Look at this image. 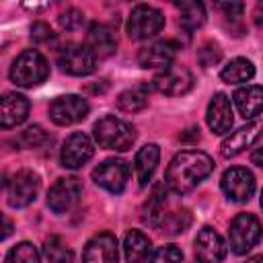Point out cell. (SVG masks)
Listing matches in <instances>:
<instances>
[{"label":"cell","mask_w":263,"mask_h":263,"mask_svg":"<svg viewBox=\"0 0 263 263\" xmlns=\"http://www.w3.org/2000/svg\"><path fill=\"white\" fill-rule=\"evenodd\" d=\"M214 171V160L201 150L179 152L164 173V183L175 193H189Z\"/></svg>","instance_id":"1"},{"label":"cell","mask_w":263,"mask_h":263,"mask_svg":"<svg viewBox=\"0 0 263 263\" xmlns=\"http://www.w3.org/2000/svg\"><path fill=\"white\" fill-rule=\"evenodd\" d=\"M92 134H95V140L101 148H107V150H119V152H125L132 148V144L136 142V129L115 117V115H105L101 117L95 127H92Z\"/></svg>","instance_id":"2"},{"label":"cell","mask_w":263,"mask_h":263,"mask_svg":"<svg viewBox=\"0 0 263 263\" xmlns=\"http://www.w3.org/2000/svg\"><path fill=\"white\" fill-rule=\"evenodd\" d=\"M49 76V64L37 49H25L10 66V80L16 86H37Z\"/></svg>","instance_id":"3"},{"label":"cell","mask_w":263,"mask_h":263,"mask_svg":"<svg viewBox=\"0 0 263 263\" xmlns=\"http://www.w3.org/2000/svg\"><path fill=\"white\" fill-rule=\"evenodd\" d=\"M164 27V16L158 8L148 6V4H138L134 6L129 18H127V35L136 41L150 39L158 35Z\"/></svg>","instance_id":"4"},{"label":"cell","mask_w":263,"mask_h":263,"mask_svg":"<svg viewBox=\"0 0 263 263\" xmlns=\"http://www.w3.org/2000/svg\"><path fill=\"white\" fill-rule=\"evenodd\" d=\"M261 222L253 214H238L230 222V249L236 255H245L261 240Z\"/></svg>","instance_id":"5"},{"label":"cell","mask_w":263,"mask_h":263,"mask_svg":"<svg viewBox=\"0 0 263 263\" xmlns=\"http://www.w3.org/2000/svg\"><path fill=\"white\" fill-rule=\"evenodd\" d=\"M58 66L70 76H88L97 68V58L86 45L68 43L58 53Z\"/></svg>","instance_id":"6"},{"label":"cell","mask_w":263,"mask_h":263,"mask_svg":"<svg viewBox=\"0 0 263 263\" xmlns=\"http://www.w3.org/2000/svg\"><path fill=\"white\" fill-rule=\"evenodd\" d=\"M92 181L109 193H121L129 181V164L123 158H107L92 171Z\"/></svg>","instance_id":"7"},{"label":"cell","mask_w":263,"mask_h":263,"mask_svg":"<svg viewBox=\"0 0 263 263\" xmlns=\"http://www.w3.org/2000/svg\"><path fill=\"white\" fill-rule=\"evenodd\" d=\"M220 185H222V191L226 193V197L236 203L249 201L255 193V177L245 166H230L222 175Z\"/></svg>","instance_id":"8"},{"label":"cell","mask_w":263,"mask_h":263,"mask_svg":"<svg viewBox=\"0 0 263 263\" xmlns=\"http://www.w3.org/2000/svg\"><path fill=\"white\" fill-rule=\"evenodd\" d=\"M39 191V179L33 171H18L10 177V181L6 183V197H8V205L12 208H25L31 201H35Z\"/></svg>","instance_id":"9"},{"label":"cell","mask_w":263,"mask_h":263,"mask_svg":"<svg viewBox=\"0 0 263 263\" xmlns=\"http://www.w3.org/2000/svg\"><path fill=\"white\" fill-rule=\"evenodd\" d=\"M88 115V103L86 99L78 95H64L51 101L49 105V117L58 125H72L82 121Z\"/></svg>","instance_id":"10"},{"label":"cell","mask_w":263,"mask_h":263,"mask_svg":"<svg viewBox=\"0 0 263 263\" xmlns=\"http://www.w3.org/2000/svg\"><path fill=\"white\" fill-rule=\"evenodd\" d=\"M82 193V183L78 177H66V179H58L49 193H47V205L51 212L55 214H64L68 210H72L78 203V197Z\"/></svg>","instance_id":"11"},{"label":"cell","mask_w":263,"mask_h":263,"mask_svg":"<svg viewBox=\"0 0 263 263\" xmlns=\"http://www.w3.org/2000/svg\"><path fill=\"white\" fill-rule=\"evenodd\" d=\"M92 154H95V146L90 138L82 132H74L72 136H68V140L62 146L60 162L66 168H80L92 158Z\"/></svg>","instance_id":"12"},{"label":"cell","mask_w":263,"mask_h":263,"mask_svg":"<svg viewBox=\"0 0 263 263\" xmlns=\"http://www.w3.org/2000/svg\"><path fill=\"white\" fill-rule=\"evenodd\" d=\"M152 86L162 95L179 97V95H185V92L191 90L193 74L183 66H171V68H166V70H162L160 74L154 76Z\"/></svg>","instance_id":"13"},{"label":"cell","mask_w":263,"mask_h":263,"mask_svg":"<svg viewBox=\"0 0 263 263\" xmlns=\"http://www.w3.org/2000/svg\"><path fill=\"white\" fill-rule=\"evenodd\" d=\"M263 134V121H249L247 125L238 127L236 132L228 134L224 140H222V146H220V152L224 158H232L236 154H240L242 150L251 148Z\"/></svg>","instance_id":"14"},{"label":"cell","mask_w":263,"mask_h":263,"mask_svg":"<svg viewBox=\"0 0 263 263\" xmlns=\"http://www.w3.org/2000/svg\"><path fill=\"white\" fill-rule=\"evenodd\" d=\"M193 251L199 263H220L226 257V242L224 238L210 226H203L193 242Z\"/></svg>","instance_id":"15"},{"label":"cell","mask_w":263,"mask_h":263,"mask_svg":"<svg viewBox=\"0 0 263 263\" xmlns=\"http://www.w3.org/2000/svg\"><path fill=\"white\" fill-rule=\"evenodd\" d=\"M117 261H119L117 238L111 232L95 234L82 251V263H117Z\"/></svg>","instance_id":"16"},{"label":"cell","mask_w":263,"mask_h":263,"mask_svg":"<svg viewBox=\"0 0 263 263\" xmlns=\"http://www.w3.org/2000/svg\"><path fill=\"white\" fill-rule=\"evenodd\" d=\"M177 55V43L175 41H154L146 47L140 49L138 53V62L142 68H150V70H156V68H171L173 60Z\"/></svg>","instance_id":"17"},{"label":"cell","mask_w":263,"mask_h":263,"mask_svg":"<svg viewBox=\"0 0 263 263\" xmlns=\"http://www.w3.org/2000/svg\"><path fill=\"white\" fill-rule=\"evenodd\" d=\"M232 107H230V99L224 92H216L208 105L205 111V121L210 125V129L214 134H226L232 127Z\"/></svg>","instance_id":"18"},{"label":"cell","mask_w":263,"mask_h":263,"mask_svg":"<svg viewBox=\"0 0 263 263\" xmlns=\"http://www.w3.org/2000/svg\"><path fill=\"white\" fill-rule=\"evenodd\" d=\"M29 101L27 97L18 92H6L0 101V125L2 127H14L21 125L29 115Z\"/></svg>","instance_id":"19"},{"label":"cell","mask_w":263,"mask_h":263,"mask_svg":"<svg viewBox=\"0 0 263 263\" xmlns=\"http://www.w3.org/2000/svg\"><path fill=\"white\" fill-rule=\"evenodd\" d=\"M86 47L92 51L95 58L103 60V58H109L115 53V37L111 33V29L103 23H92L88 27V33H86Z\"/></svg>","instance_id":"20"},{"label":"cell","mask_w":263,"mask_h":263,"mask_svg":"<svg viewBox=\"0 0 263 263\" xmlns=\"http://www.w3.org/2000/svg\"><path fill=\"white\" fill-rule=\"evenodd\" d=\"M232 99H234L238 113L245 119H253V117L263 113V86H257V84L240 86L232 95Z\"/></svg>","instance_id":"21"},{"label":"cell","mask_w":263,"mask_h":263,"mask_svg":"<svg viewBox=\"0 0 263 263\" xmlns=\"http://www.w3.org/2000/svg\"><path fill=\"white\" fill-rule=\"evenodd\" d=\"M123 253L127 263H146L152 253V242L144 232L129 230L123 240Z\"/></svg>","instance_id":"22"},{"label":"cell","mask_w":263,"mask_h":263,"mask_svg":"<svg viewBox=\"0 0 263 263\" xmlns=\"http://www.w3.org/2000/svg\"><path fill=\"white\" fill-rule=\"evenodd\" d=\"M158 160H160V150L156 144H146L138 150L136 154V173H138V181H140V187H146L158 166Z\"/></svg>","instance_id":"23"},{"label":"cell","mask_w":263,"mask_h":263,"mask_svg":"<svg viewBox=\"0 0 263 263\" xmlns=\"http://www.w3.org/2000/svg\"><path fill=\"white\" fill-rule=\"evenodd\" d=\"M166 193H164V187L158 185L154 189V193L148 197V201L144 203V222L154 226V228H160L164 216H166Z\"/></svg>","instance_id":"24"},{"label":"cell","mask_w":263,"mask_h":263,"mask_svg":"<svg viewBox=\"0 0 263 263\" xmlns=\"http://www.w3.org/2000/svg\"><path fill=\"white\" fill-rule=\"evenodd\" d=\"M253 76H255V66L247 58H234V60H230L222 68V72H220V78L224 82H228V84L249 82Z\"/></svg>","instance_id":"25"},{"label":"cell","mask_w":263,"mask_h":263,"mask_svg":"<svg viewBox=\"0 0 263 263\" xmlns=\"http://www.w3.org/2000/svg\"><path fill=\"white\" fill-rule=\"evenodd\" d=\"M148 95H150V86L148 84H136L127 90H123L117 97V107L125 113H136L142 111L148 105Z\"/></svg>","instance_id":"26"},{"label":"cell","mask_w":263,"mask_h":263,"mask_svg":"<svg viewBox=\"0 0 263 263\" xmlns=\"http://www.w3.org/2000/svg\"><path fill=\"white\" fill-rule=\"evenodd\" d=\"M181 10V27L185 31H195L205 23V8L201 2L195 0H185L175 4Z\"/></svg>","instance_id":"27"},{"label":"cell","mask_w":263,"mask_h":263,"mask_svg":"<svg viewBox=\"0 0 263 263\" xmlns=\"http://www.w3.org/2000/svg\"><path fill=\"white\" fill-rule=\"evenodd\" d=\"M43 253L49 259V263H72L74 255L70 247L60 238V236H49L43 242Z\"/></svg>","instance_id":"28"},{"label":"cell","mask_w":263,"mask_h":263,"mask_svg":"<svg viewBox=\"0 0 263 263\" xmlns=\"http://www.w3.org/2000/svg\"><path fill=\"white\" fill-rule=\"evenodd\" d=\"M191 224V216L187 210H175V212H168L160 224V232L164 234H181L187 230V226Z\"/></svg>","instance_id":"29"},{"label":"cell","mask_w":263,"mask_h":263,"mask_svg":"<svg viewBox=\"0 0 263 263\" xmlns=\"http://www.w3.org/2000/svg\"><path fill=\"white\" fill-rule=\"evenodd\" d=\"M6 263H41L37 249L31 242H18L6 255Z\"/></svg>","instance_id":"30"},{"label":"cell","mask_w":263,"mask_h":263,"mask_svg":"<svg viewBox=\"0 0 263 263\" xmlns=\"http://www.w3.org/2000/svg\"><path fill=\"white\" fill-rule=\"evenodd\" d=\"M183 261V251L177 245H164L154 251L148 263H181Z\"/></svg>","instance_id":"31"},{"label":"cell","mask_w":263,"mask_h":263,"mask_svg":"<svg viewBox=\"0 0 263 263\" xmlns=\"http://www.w3.org/2000/svg\"><path fill=\"white\" fill-rule=\"evenodd\" d=\"M58 23H60V27L66 29V31H76V29L84 23V14H82L80 10H76V8H68V10H64V12L58 16Z\"/></svg>","instance_id":"32"},{"label":"cell","mask_w":263,"mask_h":263,"mask_svg":"<svg viewBox=\"0 0 263 263\" xmlns=\"http://www.w3.org/2000/svg\"><path fill=\"white\" fill-rule=\"evenodd\" d=\"M220 58H222V51H220V47H218L216 43H205V45H201V49L197 51V60H199V64H201L203 68H210V66H214V64H218Z\"/></svg>","instance_id":"33"},{"label":"cell","mask_w":263,"mask_h":263,"mask_svg":"<svg viewBox=\"0 0 263 263\" xmlns=\"http://www.w3.org/2000/svg\"><path fill=\"white\" fill-rule=\"evenodd\" d=\"M43 142H47V134L39 125H31L23 132V144L27 148H39Z\"/></svg>","instance_id":"34"},{"label":"cell","mask_w":263,"mask_h":263,"mask_svg":"<svg viewBox=\"0 0 263 263\" xmlns=\"http://www.w3.org/2000/svg\"><path fill=\"white\" fill-rule=\"evenodd\" d=\"M31 39L35 43H49L53 39V31L45 23H33V27H31Z\"/></svg>","instance_id":"35"},{"label":"cell","mask_w":263,"mask_h":263,"mask_svg":"<svg viewBox=\"0 0 263 263\" xmlns=\"http://www.w3.org/2000/svg\"><path fill=\"white\" fill-rule=\"evenodd\" d=\"M216 8L222 10L226 16H238V14H242L245 4L242 2H218Z\"/></svg>","instance_id":"36"},{"label":"cell","mask_w":263,"mask_h":263,"mask_svg":"<svg viewBox=\"0 0 263 263\" xmlns=\"http://www.w3.org/2000/svg\"><path fill=\"white\" fill-rule=\"evenodd\" d=\"M251 162L263 168V146H261V148H255V150H253V154H251Z\"/></svg>","instance_id":"37"},{"label":"cell","mask_w":263,"mask_h":263,"mask_svg":"<svg viewBox=\"0 0 263 263\" xmlns=\"http://www.w3.org/2000/svg\"><path fill=\"white\" fill-rule=\"evenodd\" d=\"M255 23H257V25L263 23V2L257 4V10H255Z\"/></svg>","instance_id":"38"},{"label":"cell","mask_w":263,"mask_h":263,"mask_svg":"<svg viewBox=\"0 0 263 263\" xmlns=\"http://www.w3.org/2000/svg\"><path fill=\"white\" fill-rule=\"evenodd\" d=\"M10 228H12V226H10V222H8V220H6V218H4V234H2V236H4V238H6V236H8V234H10Z\"/></svg>","instance_id":"39"},{"label":"cell","mask_w":263,"mask_h":263,"mask_svg":"<svg viewBox=\"0 0 263 263\" xmlns=\"http://www.w3.org/2000/svg\"><path fill=\"white\" fill-rule=\"evenodd\" d=\"M245 263H263V255H257V257H251V259H247Z\"/></svg>","instance_id":"40"},{"label":"cell","mask_w":263,"mask_h":263,"mask_svg":"<svg viewBox=\"0 0 263 263\" xmlns=\"http://www.w3.org/2000/svg\"><path fill=\"white\" fill-rule=\"evenodd\" d=\"M261 208H263V191H261Z\"/></svg>","instance_id":"41"}]
</instances>
